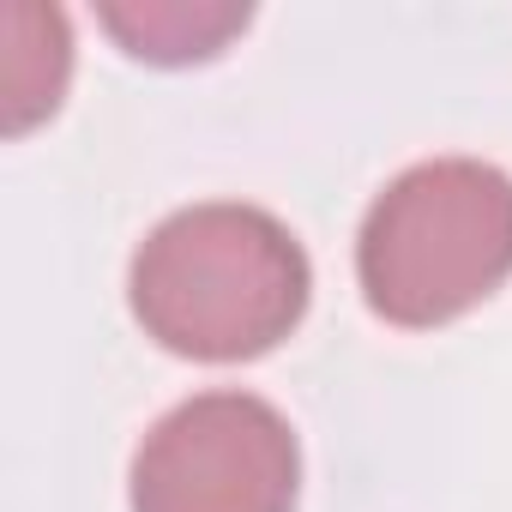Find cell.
Returning <instances> with one entry per match:
<instances>
[{"instance_id":"cell-1","label":"cell","mask_w":512,"mask_h":512,"mask_svg":"<svg viewBox=\"0 0 512 512\" xmlns=\"http://www.w3.org/2000/svg\"><path fill=\"white\" fill-rule=\"evenodd\" d=\"M145 338L193 362L278 350L314 296L302 241L260 205H187L163 217L127 278Z\"/></svg>"},{"instance_id":"cell-2","label":"cell","mask_w":512,"mask_h":512,"mask_svg":"<svg viewBox=\"0 0 512 512\" xmlns=\"http://www.w3.org/2000/svg\"><path fill=\"white\" fill-rule=\"evenodd\" d=\"M356 278L380 320L446 326L512 278V181L476 157L404 169L362 217Z\"/></svg>"},{"instance_id":"cell-3","label":"cell","mask_w":512,"mask_h":512,"mask_svg":"<svg viewBox=\"0 0 512 512\" xmlns=\"http://www.w3.org/2000/svg\"><path fill=\"white\" fill-rule=\"evenodd\" d=\"M302 452L253 392L175 404L133 458V512H296Z\"/></svg>"},{"instance_id":"cell-4","label":"cell","mask_w":512,"mask_h":512,"mask_svg":"<svg viewBox=\"0 0 512 512\" xmlns=\"http://www.w3.org/2000/svg\"><path fill=\"white\" fill-rule=\"evenodd\" d=\"M103 25L127 43V55L157 67L211 61L241 25L247 7H187V0H145V7H103Z\"/></svg>"}]
</instances>
